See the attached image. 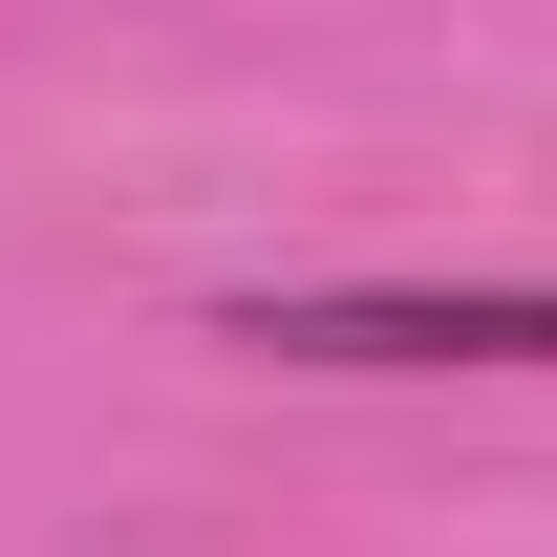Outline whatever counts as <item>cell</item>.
I'll return each mask as SVG.
<instances>
[{
	"label": "cell",
	"mask_w": 557,
	"mask_h": 557,
	"mask_svg": "<svg viewBox=\"0 0 557 557\" xmlns=\"http://www.w3.org/2000/svg\"><path fill=\"white\" fill-rule=\"evenodd\" d=\"M236 344H278V364H557V278H300V300H236Z\"/></svg>",
	"instance_id": "1"
}]
</instances>
